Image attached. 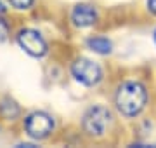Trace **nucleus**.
<instances>
[{
	"mask_svg": "<svg viewBox=\"0 0 156 148\" xmlns=\"http://www.w3.org/2000/svg\"><path fill=\"white\" fill-rule=\"evenodd\" d=\"M19 113H21V110H19V106L16 105L14 99L4 98V99L0 101V115L5 120H14L16 117H19Z\"/></svg>",
	"mask_w": 156,
	"mask_h": 148,
	"instance_id": "6e6552de",
	"label": "nucleus"
},
{
	"mask_svg": "<svg viewBox=\"0 0 156 148\" xmlns=\"http://www.w3.org/2000/svg\"><path fill=\"white\" fill-rule=\"evenodd\" d=\"M147 105V89L139 80H125L115 91V108L125 119H135Z\"/></svg>",
	"mask_w": 156,
	"mask_h": 148,
	"instance_id": "f257e3e1",
	"label": "nucleus"
},
{
	"mask_svg": "<svg viewBox=\"0 0 156 148\" xmlns=\"http://www.w3.org/2000/svg\"><path fill=\"white\" fill-rule=\"evenodd\" d=\"M153 40H154V44H156V28H154V31H153Z\"/></svg>",
	"mask_w": 156,
	"mask_h": 148,
	"instance_id": "ddd939ff",
	"label": "nucleus"
},
{
	"mask_svg": "<svg viewBox=\"0 0 156 148\" xmlns=\"http://www.w3.org/2000/svg\"><path fill=\"white\" fill-rule=\"evenodd\" d=\"M17 44L23 51L30 54L31 57H44L49 51L47 40L44 39V35L37 31L33 28H23L17 33Z\"/></svg>",
	"mask_w": 156,
	"mask_h": 148,
	"instance_id": "39448f33",
	"label": "nucleus"
},
{
	"mask_svg": "<svg viewBox=\"0 0 156 148\" xmlns=\"http://www.w3.org/2000/svg\"><path fill=\"white\" fill-rule=\"evenodd\" d=\"M35 0H9V4H11L14 9L17 11H24V9H30V7L33 6Z\"/></svg>",
	"mask_w": 156,
	"mask_h": 148,
	"instance_id": "1a4fd4ad",
	"label": "nucleus"
},
{
	"mask_svg": "<svg viewBox=\"0 0 156 148\" xmlns=\"http://www.w3.org/2000/svg\"><path fill=\"white\" fill-rule=\"evenodd\" d=\"M85 46L87 49L95 54H101V56H109L113 52V42L108 37H102V35H92L85 40Z\"/></svg>",
	"mask_w": 156,
	"mask_h": 148,
	"instance_id": "0eeeda50",
	"label": "nucleus"
},
{
	"mask_svg": "<svg viewBox=\"0 0 156 148\" xmlns=\"http://www.w3.org/2000/svg\"><path fill=\"white\" fill-rule=\"evenodd\" d=\"M71 77L76 80L78 84H82L85 87H95L99 86L102 79H104V70L99 63H95L90 57L80 56L71 63Z\"/></svg>",
	"mask_w": 156,
	"mask_h": 148,
	"instance_id": "7ed1b4c3",
	"label": "nucleus"
},
{
	"mask_svg": "<svg viewBox=\"0 0 156 148\" xmlns=\"http://www.w3.org/2000/svg\"><path fill=\"white\" fill-rule=\"evenodd\" d=\"M69 17L75 28H90L99 21V11L90 4H76Z\"/></svg>",
	"mask_w": 156,
	"mask_h": 148,
	"instance_id": "423d86ee",
	"label": "nucleus"
},
{
	"mask_svg": "<svg viewBox=\"0 0 156 148\" xmlns=\"http://www.w3.org/2000/svg\"><path fill=\"white\" fill-rule=\"evenodd\" d=\"M7 11V7H5V4H4V2H2V0H0V14H4V12Z\"/></svg>",
	"mask_w": 156,
	"mask_h": 148,
	"instance_id": "f8f14e48",
	"label": "nucleus"
},
{
	"mask_svg": "<svg viewBox=\"0 0 156 148\" xmlns=\"http://www.w3.org/2000/svg\"><path fill=\"white\" fill-rule=\"evenodd\" d=\"M24 131L31 139H45L54 131V119L47 112H31L24 119Z\"/></svg>",
	"mask_w": 156,
	"mask_h": 148,
	"instance_id": "20e7f679",
	"label": "nucleus"
},
{
	"mask_svg": "<svg viewBox=\"0 0 156 148\" xmlns=\"http://www.w3.org/2000/svg\"><path fill=\"white\" fill-rule=\"evenodd\" d=\"M7 37H9V24L0 17V42L7 40Z\"/></svg>",
	"mask_w": 156,
	"mask_h": 148,
	"instance_id": "9d476101",
	"label": "nucleus"
},
{
	"mask_svg": "<svg viewBox=\"0 0 156 148\" xmlns=\"http://www.w3.org/2000/svg\"><path fill=\"white\" fill-rule=\"evenodd\" d=\"M113 125V112L104 105H92L85 110L82 119V129L90 138H102L109 132Z\"/></svg>",
	"mask_w": 156,
	"mask_h": 148,
	"instance_id": "f03ea898",
	"label": "nucleus"
},
{
	"mask_svg": "<svg viewBox=\"0 0 156 148\" xmlns=\"http://www.w3.org/2000/svg\"><path fill=\"white\" fill-rule=\"evenodd\" d=\"M146 9L153 16H156V0H146Z\"/></svg>",
	"mask_w": 156,
	"mask_h": 148,
	"instance_id": "9b49d317",
	"label": "nucleus"
}]
</instances>
